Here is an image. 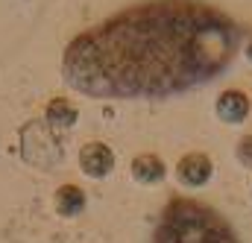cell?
Returning a JSON list of instances; mask_svg holds the SVG:
<instances>
[{"label":"cell","mask_w":252,"mask_h":243,"mask_svg":"<svg viewBox=\"0 0 252 243\" xmlns=\"http://www.w3.org/2000/svg\"><path fill=\"white\" fill-rule=\"evenodd\" d=\"M244 27L199 0L129 6L79 32L62 56L64 82L97 100H164L223 76Z\"/></svg>","instance_id":"cell-1"},{"label":"cell","mask_w":252,"mask_h":243,"mask_svg":"<svg viewBox=\"0 0 252 243\" xmlns=\"http://www.w3.org/2000/svg\"><path fill=\"white\" fill-rule=\"evenodd\" d=\"M153 243H241L232 223L205 202L176 196L164 205Z\"/></svg>","instance_id":"cell-2"},{"label":"cell","mask_w":252,"mask_h":243,"mask_svg":"<svg viewBox=\"0 0 252 243\" xmlns=\"http://www.w3.org/2000/svg\"><path fill=\"white\" fill-rule=\"evenodd\" d=\"M21 155L27 158V164L35 167H53L62 161V147L56 132L47 123H27L21 132Z\"/></svg>","instance_id":"cell-3"},{"label":"cell","mask_w":252,"mask_h":243,"mask_svg":"<svg viewBox=\"0 0 252 243\" xmlns=\"http://www.w3.org/2000/svg\"><path fill=\"white\" fill-rule=\"evenodd\" d=\"M115 164H118L115 150L106 141H88L79 150V170L88 179H109L112 170H115Z\"/></svg>","instance_id":"cell-4"},{"label":"cell","mask_w":252,"mask_h":243,"mask_svg":"<svg viewBox=\"0 0 252 243\" xmlns=\"http://www.w3.org/2000/svg\"><path fill=\"white\" fill-rule=\"evenodd\" d=\"M214 176V161L205 152H188L176 164V179L185 187H205Z\"/></svg>","instance_id":"cell-5"},{"label":"cell","mask_w":252,"mask_h":243,"mask_svg":"<svg viewBox=\"0 0 252 243\" xmlns=\"http://www.w3.org/2000/svg\"><path fill=\"white\" fill-rule=\"evenodd\" d=\"M214 109H217V118H220L223 123H229V126H238V123H244L247 118H250L252 100H250V94H247V91L229 88V91H223V94L217 97Z\"/></svg>","instance_id":"cell-6"},{"label":"cell","mask_w":252,"mask_h":243,"mask_svg":"<svg viewBox=\"0 0 252 243\" xmlns=\"http://www.w3.org/2000/svg\"><path fill=\"white\" fill-rule=\"evenodd\" d=\"M129 170H132V179L138 184H144V187H156V184L164 182V176H167V167H164V161L156 152H138L132 158Z\"/></svg>","instance_id":"cell-7"},{"label":"cell","mask_w":252,"mask_h":243,"mask_svg":"<svg viewBox=\"0 0 252 243\" xmlns=\"http://www.w3.org/2000/svg\"><path fill=\"white\" fill-rule=\"evenodd\" d=\"M79 121V109L67 100V97H53V100H47V106H44V123L56 132V135H62V132H70L73 126Z\"/></svg>","instance_id":"cell-8"},{"label":"cell","mask_w":252,"mask_h":243,"mask_svg":"<svg viewBox=\"0 0 252 243\" xmlns=\"http://www.w3.org/2000/svg\"><path fill=\"white\" fill-rule=\"evenodd\" d=\"M85 202H88V196H85V190H82L79 184H62V187H56V193H53V208H56V214H59V217H67V220L79 217V214L85 211Z\"/></svg>","instance_id":"cell-9"},{"label":"cell","mask_w":252,"mask_h":243,"mask_svg":"<svg viewBox=\"0 0 252 243\" xmlns=\"http://www.w3.org/2000/svg\"><path fill=\"white\" fill-rule=\"evenodd\" d=\"M235 158H238L241 167L252 170V135H244V138L238 141V147H235Z\"/></svg>","instance_id":"cell-10"},{"label":"cell","mask_w":252,"mask_h":243,"mask_svg":"<svg viewBox=\"0 0 252 243\" xmlns=\"http://www.w3.org/2000/svg\"><path fill=\"white\" fill-rule=\"evenodd\" d=\"M244 56H247V59H250V64H252V38L247 41V47H244Z\"/></svg>","instance_id":"cell-11"}]
</instances>
